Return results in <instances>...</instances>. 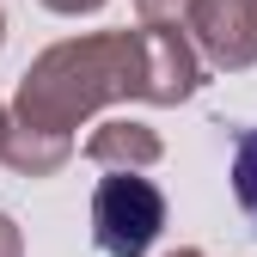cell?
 Returning a JSON list of instances; mask_svg holds the SVG:
<instances>
[{
    "mask_svg": "<svg viewBox=\"0 0 257 257\" xmlns=\"http://www.w3.org/2000/svg\"><path fill=\"white\" fill-rule=\"evenodd\" d=\"M166 220V202L147 178H104L98 202H92V233L110 257H141Z\"/></svg>",
    "mask_w": 257,
    "mask_h": 257,
    "instance_id": "6da1fadb",
    "label": "cell"
},
{
    "mask_svg": "<svg viewBox=\"0 0 257 257\" xmlns=\"http://www.w3.org/2000/svg\"><path fill=\"white\" fill-rule=\"evenodd\" d=\"M233 196H239V208L257 227V128H245V135L233 141Z\"/></svg>",
    "mask_w": 257,
    "mask_h": 257,
    "instance_id": "7a4b0ae2",
    "label": "cell"
}]
</instances>
